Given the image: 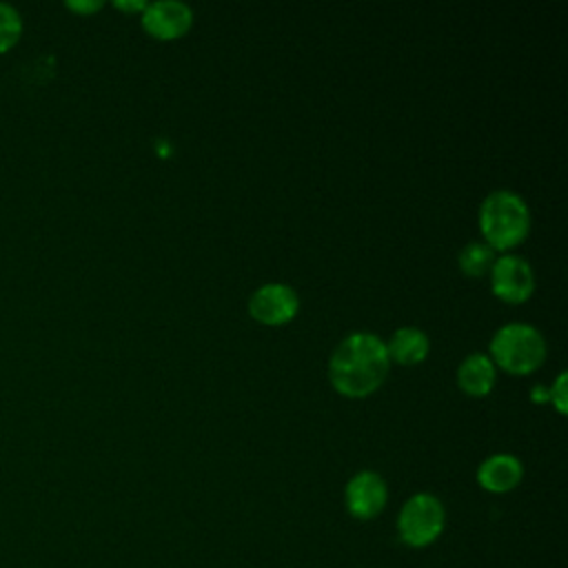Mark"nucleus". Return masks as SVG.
I'll use <instances>...</instances> for the list:
<instances>
[{
    "mask_svg": "<svg viewBox=\"0 0 568 568\" xmlns=\"http://www.w3.org/2000/svg\"><path fill=\"white\" fill-rule=\"evenodd\" d=\"M390 357L386 342L368 331L346 335L328 359V379L344 397H366L375 393L388 375Z\"/></svg>",
    "mask_w": 568,
    "mask_h": 568,
    "instance_id": "f257e3e1",
    "label": "nucleus"
},
{
    "mask_svg": "<svg viewBox=\"0 0 568 568\" xmlns=\"http://www.w3.org/2000/svg\"><path fill=\"white\" fill-rule=\"evenodd\" d=\"M479 229L484 242L493 251H508L517 246L530 229V211L524 197L515 191H493L479 206Z\"/></svg>",
    "mask_w": 568,
    "mask_h": 568,
    "instance_id": "f03ea898",
    "label": "nucleus"
},
{
    "mask_svg": "<svg viewBox=\"0 0 568 568\" xmlns=\"http://www.w3.org/2000/svg\"><path fill=\"white\" fill-rule=\"evenodd\" d=\"M488 357L510 375H528L541 366L546 357V342L530 324H504L490 339Z\"/></svg>",
    "mask_w": 568,
    "mask_h": 568,
    "instance_id": "7ed1b4c3",
    "label": "nucleus"
},
{
    "mask_svg": "<svg viewBox=\"0 0 568 568\" xmlns=\"http://www.w3.org/2000/svg\"><path fill=\"white\" fill-rule=\"evenodd\" d=\"M446 513L442 501L430 493H417L404 501L397 515V532L406 546L424 548L444 530Z\"/></svg>",
    "mask_w": 568,
    "mask_h": 568,
    "instance_id": "20e7f679",
    "label": "nucleus"
},
{
    "mask_svg": "<svg viewBox=\"0 0 568 568\" xmlns=\"http://www.w3.org/2000/svg\"><path fill=\"white\" fill-rule=\"evenodd\" d=\"M488 273L493 293L508 304H521L535 291V273L530 264L519 255L506 253L497 257Z\"/></svg>",
    "mask_w": 568,
    "mask_h": 568,
    "instance_id": "39448f33",
    "label": "nucleus"
},
{
    "mask_svg": "<svg viewBox=\"0 0 568 568\" xmlns=\"http://www.w3.org/2000/svg\"><path fill=\"white\" fill-rule=\"evenodd\" d=\"M300 308L297 293L280 282L262 284L248 297V313L255 322L266 326H282L295 317Z\"/></svg>",
    "mask_w": 568,
    "mask_h": 568,
    "instance_id": "423d86ee",
    "label": "nucleus"
},
{
    "mask_svg": "<svg viewBox=\"0 0 568 568\" xmlns=\"http://www.w3.org/2000/svg\"><path fill=\"white\" fill-rule=\"evenodd\" d=\"M386 499H388L386 481L382 479V475H377L373 470H362V473L353 475L344 490L346 510L355 519L377 517L384 510Z\"/></svg>",
    "mask_w": 568,
    "mask_h": 568,
    "instance_id": "0eeeda50",
    "label": "nucleus"
},
{
    "mask_svg": "<svg viewBox=\"0 0 568 568\" xmlns=\"http://www.w3.org/2000/svg\"><path fill=\"white\" fill-rule=\"evenodd\" d=\"M193 24V11L184 2L160 0L146 2L142 11V27L158 40H175L184 36Z\"/></svg>",
    "mask_w": 568,
    "mask_h": 568,
    "instance_id": "6e6552de",
    "label": "nucleus"
},
{
    "mask_svg": "<svg viewBox=\"0 0 568 568\" xmlns=\"http://www.w3.org/2000/svg\"><path fill=\"white\" fill-rule=\"evenodd\" d=\"M521 462L508 453L490 455L477 468V481L488 493H508L521 481Z\"/></svg>",
    "mask_w": 568,
    "mask_h": 568,
    "instance_id": "1a4fd4ad",
    "label": "nucleus"
},
{
    "mask_svg": "<svg viewBox=\"0 0 568 568\" xmlns=\"http://www.w3.org/2000/svg\"><path fill=\"white\" fill-rule=\"evenodd\" d=\"M497 366L484 353H470L457 368V386L470 397H484L493 390Z\"/></svg>",
    "mask_w": 568,
    "mask_h": 568,
    "instance_id": "9d476101",
    "label": "nucleus"
},
{
    "mask_svg": "<svg viewBox=\"0 0 568 568\" xmlns=\"http://www.w3.org/2000/svg\"><path fill=\"white\" fill-rule=\"evenodd\" d=\"M428 348H430L428 335L422 328H415V326L397 328L393 333L390 342L386 344L388 357L397 364H404V366H413V364H419L422 359H426Z\"/></svg>",
    "mask_w": 568,
    "mask_h": 568,
    "instance_id": "9b49d317",
    "label": "nucleus"
},
{
    "mask_svg": "<svg viewBox=\"0 0 568 568\" xmlns=\"http://www.w3.org/2000/svg\"><path fill=\"white\" fill-rule=\"evenodd\" d=\"M459 268L470 275V277H481L490 271L493 262H495V251L486 244V242H468L462 251H459Z\"/></svg>",
    "mask_w": 568,
    "mask_h": 568,
    "instance_id": "f8f14e48",
    "label": "nucleus"
},
{
    "mask_svg": "<svg viewBox=\"0 0 568 568\" xmlns=\"http://www.w3.org/2000/svg\"><path fill=\"white\" fill-rule=\"evenodd\" d=\"M22 29H24V22L20 11L11 2L0 0V53L18 44Z\"/></svg>",
    "mask_w": 568,
    "mask_h": 568,
    "instance_id": "ddd939ff",
    "label": "nucleus"
},
{
    "mask_svg": "<svg viewBox=\"0 0 568 568\" xmlns=\"http://www.w3.org/2000/svg\"><path fill=\"white\" fill-rule=\"evenodd\" d=\"M548 402H552V406L561 415H566V371H561L552 382V386L548 388Z\"/></svg>",
    "mask_w": 568,
    "mask_h": 568,
    "instance_id": "4468645a",
    "label": "nucleus"
},
{
    "mask_svg": "<svg viewBox=\"0 0 568 568\" xmlns=\"http://www.w3.org/2000/svg\"><path fill=\"white\" fill-rule=\"evenodd\" d=\"M64 4H67V9H71L75 13H93L102 7V2H98V0H67Z\"/></svg>",
    "mask_w": 568,
    "mask_h": 568,
    "instance_id": "2eb2a0df",
    "label": "nucleus"
},
{
    "mask_svg": "<svg viewBox=\"0 0 568 568\" xmlns=\"http://www.w3.org/2000/svg\"><path fill=\"white\" fill-rule=\"evenodd\" d=\"M118 9H122V11H144V7H146V2H113Z\"/></svg>",
    "mask_w": 568,
    "mask_h": 568,
    "instance_id": "dca6fc26",
    "label": "nucleus"
}]
</instances>
